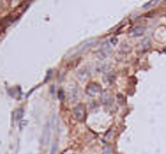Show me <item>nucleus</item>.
Wrapping results in <instances>:
<instances>
[{"label": "nucleus", "mask_w": 166, "mask_h": 154, "mask_svg": "<svg viewBox=\"0 0 166 154\" xmlns=\"http://www.w3.org/2000/svg\"><path fill=\"white\" fill-rule=\"evenodd\" d=\"M73 113H74V116L78 120L82 121L86 118V108H84V105L83 104H78L76 107H74Z\"/></svg>", "instance_id": "f257e3e1"}, {"label": "nucleus", "mask_w": 166, "mask_h": 154, "mask_svg": "<svg viewBox=\"0 0 166 154\" xmlns=\"http://www.w3.org/2000/svg\"><path fill=\"white\" fill-rule=\"evenodd\" d=\"M101 92L100 85H98L97 83H91L87 86V93L91 96H96Z\"/></svg>", "instance_id": "f03ea898"}, {"label": "nucleus", "mask_w": 166, "mask_h": 154, "mask_svg": "<svg viewBox=\"0 0 166 154\" xmlns=\"http://www.w3.org/2000/svg\"><path fill=\"white\" fill-rule=\"evenodd\" d=\"M50 124L49 122H47L46 126H44L43 128V136H42V138H43V144L47 146L48 145V143H49V140H50Z\"/></svg>", "instance_id": "7ed1b4c3"}, {"label": "nucleus", "mask_w": 166, "mask_h": 154, "mask_svg": "<svg viewBox=\"0 0 166 154\" xmlns=\"http://www.w3.org/2000/svg\"><path fill=\"white\" fill-rule=\"evenodd\" d=\"M144 31H146V27L144 26H137V27H134V29L131 31V35L132 37H141L142 34L144 33Z\"/></svg>", "instance_id": "20e7f679"}, {"label": "nucleus", "mask_w": 166, "mask_h": 154, "mask_svg": "<svg viewBox=\"0 0 166 154\" xmlns=\"http://www.w3.org/2000/svg\"><path fill=\"white\" fill-rule=\"evenodd\" d=\"M89 75H90L89 69H88L87 67H84L83 69H81L79 72V78L81 81H84V80H87L88 77H89Z\"/></svg>", "instance_id": "39448f33"}, {"label": "nucleus", "mask_w": 166, "mask_h": 154, "mask_svg": "<svg viewBox=\"0 0 166 154\" xmlns=\"http://www.w3.org/2000/svg\"><path fill=\"white\" fill-rule=\"evenodd\" d=\"M112 96H110V94H108V93H104L102 94V96H101V102L104 103L105 105H110L112 104Z\"/></svg>", "instance_id": "423d86ee"}, {"label": "nucleus", "mask_w": 166, "mask_h": 154, "mask_svg": "<svg viewBox=\"0 0 166 154\" xmlns=\"http://www.w3.org/2000/svg\"><path fill=\"white\" fill-rule=\"evenodd\" d=\"M23 115H24V111H23L22 108H21V109H17V110H16V113H15V119H16L17 121H21L23 118Z\"/></svg>", "instance_id": "0eeeda50"}, {"label": "nucleus", "mask_w": 166, "mask_h": 154, "mask_svg": "<svg viewBox=\"0 0 166 154\" xmlns=\"http://www.w3.org/2000/svg\"><path fill=\"white\" fill-rule=\"evenodd\" d=\"M102 154H114L113 147L110 145H105L104 148H102Z\"/></svg>", "instance_id": "6e6552de"}, {"label": "nucleus", "mask_w": 166, "mask_h": 154, "mask_svg": "<svg viewBox=\"0 0 166 154\" xmlns=\"http://www.w3.org/2000/svg\"><path fill=\"white\" fill-rule=\"evenodd\" d=\"M150 47V41L149 39H144V41L141 42V50H147Z\"/></svg>", "instance_id": "1a4fd4ad"}, {"label": "nucleus", "mask_w": 166, "mask_h": 154, "mask_svg": "<svg viewBox=\"0 0 166 154\" xmlns=\"http://www.w3.org/2000/svg\"><path fill=\"white\" fill-rule=\"evenodd\" d=\"M159 0H152V1H149V2H147L146 5L144 6V9H149V8L154 7V6H156L157 4H158Z\"/></svg>", "instance_id": "9d476101"}, {"label": "nucleus", "mask_w": 166, "mask_h": 154, "mask_svg": "<svg viewBox=\"0 0 166 154\" xmlns=\"http://www.w3.org/2000/svg\"><path fill=\"white\" fill-rule=\"evenodd\" d=\"M114 78H115V75L114 74H107V76L105 77V81L108 82V83H112V82L114 81Z\"/></svg>", "instance_id": "9b49d317"}, {"label": "nucleus", "mask_w": 166, "mask_h": 154, "mask_svg": "<svg viewBox=\"0 0 166 154\" xmlns=\"http://www.w3.org/2000/svg\"><path fill=\"white\" fill-rule=\"evenodd\" d=\"M78 90L76 88H74V91H73L72 93H71V99H72V101H75L76 99H78Z\"/></svg>", "instance_id": "f8f14e48"}, {"label": "nucleus", "mask_w": 166, "mask_h": 154, "mask_svg": "<svg viewBox=\"0 0 166 154\" xmlns=\"http://www.w3.org/2000/svg\"><path fill=\"white\" fill-rule=\"evenodd\" d=\"M56 148H57V142H55V144L52 145V148H51L50 154H55V153H56Z\"/></svg>", "instance_id": "ddd939ff"}, {"label": "nucleus", "mask_w": 166, "mask_h": 154, "mask_svg": "<svg viewBox=\"0 0 166 154\" xmlns=\"http://www.w3.org/2000/svg\"><path fill=\"white\" fill-rule=\"evenodd\" d=\"M113 135H114V132H113V130H109V134H108V133L106 134V138L108 140V137H112Z\"/></svg>", "instance_id": "4468645a"}, {"label": "nucleus", "mask_w": 166, "mask_h": 154, "mask_svg": "<svg viewBox=\"0 0 166 154\" xmlns=\"http://www.w3.org/2000/svg\"><path fill=\"white\" fill-rule=\"evenodd\" d=\"M116 41H117V40H116L115 37H113V39L110 40V43H112V44H116Z\"/></svg>", "instance_id": "2eb2a0df"}]
</instances>
